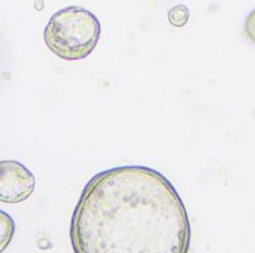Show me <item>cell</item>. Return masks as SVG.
Listing matches in <instances>:
<instances>
[{
	"instance_id": "cell-1",
	"label": "cell",
	"mask_w": 255,
	"mask_h": 253,
	"mask_svg": "<svg viewBox=\"0 0 255 253\" xmlns=\"http://www.w3.org/2000/svg\"><path fill=\"white\" fill-rule=\"evenodd\" d=\"M73 253H188L191 224L166 176L120 166L93 176L70 222Z\"/></svg>"
},
{
	"instance_id": "cell-2",
	"label": "cell",
	"mask_w": 255,
	"mask_h": 253,
	"mask_svg": "<svg viewBox=\"0 0 255 253\" xmlns=\"http://www.w3.org/2000/svg\"><path fill=\"white\" fill-rule=\"evenodd\" d=\"M100 34V21L91 10L67 6L49 18L43 30V40L58 58L76 61L87 58L96 49Z\"/></svg>"
},
{
	"instance_id": "cell-3",
	"label": "cell",
	"mask_w": 255,
	"mask_h": 253,
	"mask_svg": "<svg viewBox=\"0 0 255 253\" xmlns=\"http://www.w3.org/2000/svg\"><path fill=\"white\" fill-rule=\"evenodd\" d=\"M36 179L21 163L0 161V203L16 204L25 201L34 191Z\"/></svg>"
},
{
	"instance_id": "cell-4",
	"label": "cell",
	"mask_w": 255,
	"mask_h": 253,
	"mask_svg": "<svg viewBox=\"0 0 255 253\" xmlns=\"http://www.w3.org/2000/svg\"><path fill=\"white\" fill-rule=\"evenodd\" d=\"M15 234V222L9 213L0 210V253H3L10 245Z\"/></svg>"
},
{
	"instance_id": "cell-5",
	"label": "cell",
	"mask_w": 255,
	"mask_h": 253,
	"mask_svg": "<svg viewBox=\"0 0 255 253\" xmlns=\"http://www.w3.org/2000/svg\"><path fill=\"white\" fill-rule=\"evenodd\" d=\"M167 16L173 27H184L190 19V10L185 4H176L169 10Z\"/></svg>"
},
{
	"instance_id": "cell-6",
	"label": "cell",
	"mask_w": 255,
	"mask_h": 253,
	"mask_svg": "<svg viewBox=\"0 0 255 253\" xmlns=\"http://www.w3.org/2000/svg\"><path fill=\"white\" fill-rule=\"evenodd\" d=\"M245 34L255 45V9H253L245 19Z\"/></svg>"
}]
</instances>
